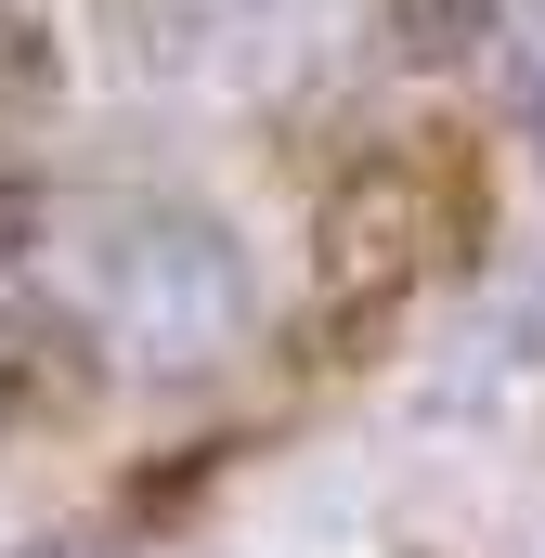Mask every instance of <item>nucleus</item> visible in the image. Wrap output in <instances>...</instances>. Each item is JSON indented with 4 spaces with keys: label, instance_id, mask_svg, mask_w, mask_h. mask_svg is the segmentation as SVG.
<instances>
[{
    "label": "nucleus",
    "instance_id": "1",
    "mask_svg": "<svg viewBox=\"0 0 545 558\" xmlns=\"http://www.w3.org/2000/svg\"><path fill=\"white\" fill-rule=\"evenodd\" d=\"M533 131H545V65H533Z\"/></svg>",
    "mask_w": 545,
    "mask_h": 558
}]
</instances>
